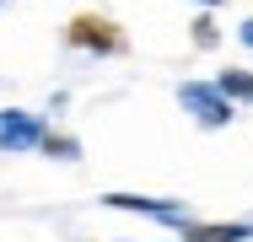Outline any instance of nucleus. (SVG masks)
I'll list each match as a JSON object with an SVG mask.
<instances>
[{
	"label": "nucleus",
	"instance_id": "f257e3e1",
	"mask_svg": "<svg viewBox=\"0 0 253 242\" xmlns=\"http://www.w3.org/2000/svg\"><path fill=\"white\" fill-rule=\"evenodd\" d=\"M65 43H70V48H92V54H129L124 27L108 22V16H97V11L70 16V22H65Z\"/></svg>",
	"mask_w": 253,
	"mask_h": 242
},
{
	"label": "nucleus",
	"instance_id": "f03ea898",
	"mask_svg": "<svg viewBox=\"0 0 253 242\" xmlns=\"http://www.w3.org/2000/svg\"><path fill=\"white\" fill-rule=\"evenodd\" d=\"M43 119L38 113H22V108H0V151H11V156H22V151H38L43 140Z\"/></svg>",
	"mask_w": 253,
	"mask_h": 242
},
{
	"label": "nucleus",
	"instance_id": "7ed1b4c3",
	"mask_svg": "<svg viewBox=\"0 0 253 242\" xmlns=\"http://www.w3.org/2000/svg\"><path fill=\"white\" fill-rule=\"evenodd\" d=\"M178 102H183L200 124H210V129L232 124V102L215 92V86H205V81H183V86H178Z\"/></svg>",
	"mask_w": 253,
	"mask_h": 242
},
{
	"label": "nucleus",
	"instance_id": "20e7f679",
	"mask_svg": "<svg viewBox=\"0 0 253 242\" xmlns=\"http://www.w3.org/2000/svg\"><path fill=\"white\" fill-rule=\"evenodd\" d=\"M102 204H108V210H129V215H151V221H178V226L189 221L178 199H146V194H102Z\"/></svg>",
	"mask_w": 253,
	"mask_h": 242
},
{
	"label": "nucleus",
	"instance_id": "39448f33",
	"mask_svg": "<svg viewBox=\"0 0 253 242\" xmlns=\"http://www.w3.org/2000/svg\"><path fill=\"white\" fill-rule=\"evenodd\" d=\"M253 226L248 221H183L178 242H248Z\"/></svg>",
	"mask_w": 253,
	"mask_h": 242
},
{
	"label": "nucleus",
	"instance_id": "423d86ee",
	"mask_svg": "<svg viewBox=\"0 0 253 242\" xmlns=\"http://www.w3.org/2000/svg\"><path fill=\"white\" fill-rule=\"evenodd\" d=\"M215 92L226 97V102H253V76L248 70H221L215 76Z\"/></svg>",
	"mask_w": 253,
	"mask_h": 242
},
{
	"label": "nucleus",
	"instance_id": "0eeeda50",
	"mask_svg": "<svg viewBox=\"0 0 253 242\" xmlns=\"http://www.w3.org/2000/svg\"><path fill=\"white\" fill-rule=\"evenodd\" d=\"M38 151H49V156H59V161H70V156H81V145L70 140L65 129H43V140H38Z\"/></svg>",
	"mask_w": 253,
	"mask_h": 242
},
{
	"label": "nucleus",
	"instance_id": "6e6552de",
	"mask_svg": "<svg viewBox=\"0 0 253 242\" xmlns=\"http://www.w3.org/2000/svg\"><path fill=\"white\" fill-rule=\"evenodd\" d=\"M194 43H200V48H215V43H221V33H215V22H210V16L194 22Z\"/></svg>",
	"mask_w": 253,
	"mask_h": 242
},
{
	"label": "nucleus",
	"instance_id": "1a4fd4ad",
	"mask_svg": "<svg viewBox=\"0 0 253 242\" xmlns=\"http://www.w3.org/2000/svg\"><path fill=\"white\" fill-rule=\"evenodd\" d=\"M243 43H248V48H253V22H248V27H243Z\"/></svg>",
	"mask_w": 253,
	"mask_h": 242
},
{
	"label": "nucleus",
	"instance_id": "9d476101",
	"mask_svg": "<svg viewBox=\"0 0 253 242\" xmlns=\"http://www.w3.org/2000/svg\"><path fill=\"white\" fill-rule=\"evenodd\" d=\"M205 5H221V0H205Z\"/></svg>",
	"mask_w": 253,
	"mask_h": 242
}]
</instances>
